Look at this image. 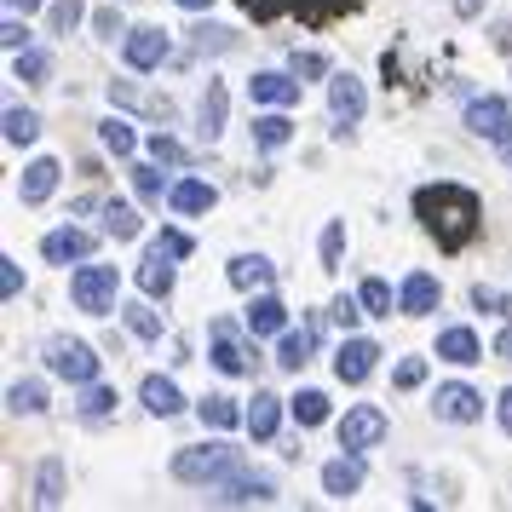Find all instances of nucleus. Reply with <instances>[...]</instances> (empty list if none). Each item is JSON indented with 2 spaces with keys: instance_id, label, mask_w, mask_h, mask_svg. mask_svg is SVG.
Returning a JSON list of instances; mask_svg holds the SVG:
<instances>
[{
  "instance_id": "obj_56",
  "label": "nucleus",
  "mask_w": 512,
  "mask_h": 512,
  "mask_svg": "<svg viewBox=\"0 0 512 512\" xmlns=\"http://www.w3.org/2000/svg\"><path fill=\"white\" fill-rule=\"evenodd\" d=\"M35 6H41V0H6V12H24V18L35 12Z\"/></svg>"
},
{
  "instance_id": "obj_45",
  "label": "nucleus",
  "mask_w": 512,
  "mask_h": 512,
  "mask_svg": "<svg viewBox=\"0 0 512 512\" xmlns=\"http://www.w3.org/2000/svg\"><path fill=\"white\" fill-rule=\"evenodd\" d=\"M288 70L300 75V81H317V75H328V58H323V52H294V58H288Z\"/></svg>"
},
{
  "instance_id": "obj_2",
  "label": "nucleus",
  "mask_w": 512,
  "mask_h": 512,
  "mask_svg": "<svg viewBox=\"0 0 512 512\" xmlns=\"http://www.w3.org/2000/svg\"><path fill=\"white\" fill-rule=\"evenodd\" d=\"M254 24H277V18H300L305 29H328L334 18H346L363 0H236Z\"/></svg>"
},
{
  "instance_id": "obj_48",
  "label": "nucleus",
  "mask_w": 512,
  "mask_h": 512,
  "mask_svg": "<svg viewBox=\"0 0 512 512\" xmlns=\"http://www.w3.org/2000/svg\"><path fill=\"white\" fill-rule=\"evenodd\" d=\"M133 190H139L144 202H162V173L156 167H133Z\"/></svg>"
},
{
  "instance_id": "obj_30",
  "label": "nucleus",
  "mask_w": 512,
  "mask_h": 512,
  "mask_svg": "<svg viewBox=\"0 0 512 512\" xmlns=\"http://www.w3.org/2000/svg\"><path fill=\"white\" fill-rule=\"evenodd\" d=\"M35 507H64V461L52 455L41 461V484H35Z\"/></svg>"
},
{
  "instance_id": "obj_59",
  "label": "nucleus",
  "mask_w": 512,
  "mask_h": 512,
  "mask_svg": "<svg viewBox=\"0 0 512 512\" xmlns=\"http://www.w3.org/2000/svg\"><path fill=\"white\" fill-rule=\"evenodd\" d=\"M507 162H512V144H507Z\"/></svg>"
},
{
  "instance_id": "obj_4",
  "label": "nucleus",
  "mask_w": 512,
  "mask_h": 512,
  "mask_svg": "<svg viewBox=\"0 0 512 512\" xmlns=\"http://www.w3.org/2000/svg\"><path fill=\"white\" fill-rule=\"evenodd\" d=\"M116 288H121L116 265H81L70 277V300H75V311L104 317V311H116Z\"/></svg>"
},
{
  "instance_id": "obj_33",
  "label": "nucleus",
  "mask_w": 512,
  "mask_h": 512,
  "mask_svg": "<svg viewBox=\"0 0 512 512\" xmlns=\"http://www.w3.org/2000/svg\"><path fill=\"white\" fill-rule=\"evenodd\" d=\"M35 139H41V116L24 110V104H12L6 110V144H35Z\"/></svg>"
},
{
  "instance_id": "obj_55",
  "label": "nucleus",
  "mask_w": 512,
  "mask_h": 512,
  "mask_svg": "<svg viewBox=\"0 0 512 512\" xmlns=\"http://www.w3.org/2000/svg\"><path fill=\"white\" fill-rule=\"evenodd\" d=\"M501 426H507V432H512V386H507V392H501Z\"/></svg>"
},
{
  "instance_id": "obj_28",
  "label": "nucleus",
  "mask_w": 512,
  "mask_h": 512,
  "mask_svg": "<svg viewBox=\"0 0 512 512\" xmlns=\"http://www.w3.org/2000/svg\"><path fill=\"white\" fill-rule=\"evenodd\" d=\"M110 104H133V110H150L156 121H173V98H144L133 81H110Z\"/></svg>"
},
{
  "instance_id": "obj_34",
  "label": "nucleus",
  "mask_w": 512,
  "mask_h": 512,
  "mask_svg": "<svg viewBox=\"0 0 512 512\" xmlns=\"http://www.w3.org/2000/svg\"><path fill=\"white\" fill-rule=\"evenodd\" d=\"M104 231L116 236V242H133L144 225H139V213L127 208V202H104Z\"/></svg>"
},
{
  "instance_id": "obj_20",
  "label": "nucleus",
  "mask_w": 512,
  "mask_h": 512,
  "mask_svg": "<svg viewBox=\"0 0 512 512\" xmlns=\"http://www.w3.org/2000/svg\"><path fill=\"white\" fill-rule=\"evenodd\" d=\"M242 323H248V334H282V323H288V311H282L277 294H265L259 288V300L242 311Z\"/></svg>"
},
{
  "instance_id": "obj_46",
  "label": "nucleus",
  "mask_w": 512,
  "mask_h": 512,
  "mask_svg": "<svg viewBox=\"0 0 512 512\" xmlns=\"http://www.w3.org/2000/svg\"><path fill=\"white\" fill-rule=\"evenodd\" d=\"M81 24V0H52V35H70Z\"/></svg>"
},
{
  "instance_id": "obj_26",
  "label": "nucleus",
  "mask_w": 512,
  "mask_h": 512,
  "mask_svg": "<svg viewBox=\"0 0 512 512\" xmlns=\"http://www.w3.org/2000/svg\"><path fill=\"white\" fill-rule=\"evenodd\" d=\"M277 420H282V397L254 392V409H248V432H254V443L277 438Z\"/></svg>"
},
{
  "instance_id": "obj_3",
  "label": "nucleus",
  "mask_w": 512,
  "mask_h": 512,
  "mask_svg": "<svg viewBox=\"0 0 512 512\" xmlns=\"http://www.w3.org/2000/svg\"><path fill=\"white\" fill-rule=\"evenodd\" d=\"M242 472V449L231 443H202V449H179L173 455V478L179 484H225Z\"/></svg>"
},
{
  "instance_id": "obj_37",
  "label": "nucleus",
  "mask_w": 512,
  "mask_h": 512,
  "mask_svg": "<svg viewBox=\"0 0 512 512\" xmlns=\"http://www.w3.org/2000/svg\"><path fill=\"white\" fill-rule=\"evenodd\" d=\"M190 47H196V52H231L236 35H231V29H219V24H196V29H190Z\"/></svg>"
},
{
  "instance_id": "obj_11",
  "label": "nucleus",
  "mask_w": 512,
  "mask_h": 512,
  "mask_svg": "<svg viewBox=\"0 0 512 512\" xmlns=\"http://www.w3.org/2000/svg\"><path fill=\"white\" fill-rule=\"evenodd\" d=\"M432 409H438V420L472 426V420H484V397L472 392V386H438V397H432Z\"/></svg>"
},
{
  "instance_id": "obj_7",
  "label": "nucleus",
  "mask_w": 512,
  "mask_h": 512,
  "mask_svg": "<svg viewBox=\"0 0 512 512\" xmlns=\"http://www.w3.org/2000/svg\"><path fill=\"white\" fill-rule=\"evenodd\" d=\"M466 127L489 144H512V104L507 98H472L466 104Z\"/></svg>"
},
{
  "instance_id": "obj_6",
  "label": "nucleus",
  "mask_w": 512,
  "mask_h": 512,
  "mask_svg": "<svg viewBox=\"0 0 512 512\" xmlns=\"http://www.w3.org/2000/svg\"><path fill=\"white\" fill-rule=\"evenodd\" d=\"M386 432H392V420H386V409H374V403H357V409H346V420H340V449H374V443H386Z\"/></svg>"
},
{
  "instance_id": "obj_22",
  "label": "nucleus",
  "mask_w": 512,
  "mask_h": 512,
  "mask_svg": "<svg viewBox=\"0 0 512 512\" xmlns=\"http://www.w3.org/2000/svg\"><path fill=\"white\" fill-rule=\"evenodd\" d=\"M196 133H202L208 144L225 133V87H219V81H208V93H202V104H196Z\"/></svg>"
},
{
  "instance_id": "obj_13",
  "label": "nucleus",
  "mask_w": 512,
  "mask_h": 512,
  "mask_svg": "<svg viewBox=\"0 0 512 512\" xmlns=\"http://www.w3.org/2000/svg\"><path fill=\"white\" fill-rule=\"evenodd\" d=\"M374 357H380L374 340H346V346L334 351V374H340L346 386H363V380L374 374Z\"/></svg>"
},
{
  "instance_id": "obj_21",
  "label": "nucleus",
  "mask_w": 512,
  "mask_h": 512,
  "mask_svg": "<svg viewBox=\"0 0 512 512\" xmlns=\"http://www.w3.org/2000/svg\"><path fill=\"white\" fill-rule=\"evenodd\" d=\"M213 363L225 374H254V351L242 340H231V328H213Z\"/></svg>"
},
{
  "instance_id": "obj_49",
  "label": "nucleus",
  "mask_w": 512,
  "mask_h": 512,
  "mask_svg": "<svg viewBox=\"0 0 512 512\" xmlns=\"http://www.w3.org/2000/svg\"><path fill=\"white\" fill-rule=\"evenodd\" d=\"M0 47H6V52H24L29 47V29L18 24V12H6V24H0Z\"/></svg>"
},
{
  "instance_id": "obj_8",
  "label": "nucleus",
  "mask_w": 512,
  "mask_h": 512,
  "mask_svg": "<svg viewBox=\"0 0 512 512\" xmlns=\"http://www.w3.org/2000/svg\"><path fill=\"white\" fill-rule=\"evenodd\" d=\"M213 507H265V501H277V484L271 478H259V472H236L225 484L208 495Z\"/></svg>"
},
{
  "instance_id": "obj_36",
  "label": "nucleus",
  "mask_w": 512,
  "mask_h": 512,
  "mask_svg": "<svg viewBox=\"0 0 512 512\" xmlns=\"http://www.w3.org/2000/svg\"><path fill=\"white\" fill-rule=\"evenodd\" d=\"M116 415V386H87V397H81V420H110Z\"/></svg>"
},
{
  "instance_id": "obj_58",
  "label": "nucleus",
  "mask_w": 512,
  "mask_h": 512,
  "mask_svg": "<svg viewBox=\"0 0 512 512\" xmlns=\"http://www.w3.org/2000/svg\"><path fill=\"white\" fill-rule=\"evenodd\" d=\"M179 6H185V12H202V6H213V0H179Z\"/></svg>"
},
{
  "instance_id": "obj_12",
  "label": "nucleus",
  "mask_w": 512,
  "mask_h": 512,
  "mask_svg": "<svg viewBox=\"0 0 512 512\" xmlns=\"http://www.w3.org/2000/svg\"><path fill=\"white\" fill-rule=\"evenodd\" d=\"M127 64L133 70H162V58H167V29H127Z\"/></svg>"
},
{
  "instance_id": "obj_32",
  "label": "nucleus",
  "mask_w": 512,
  "mask_h": 512,
  "mask_svg": "<svg viewBox=\"0 0 512 512\" xmlns=\"http://www.w3.org/2000/svg\"><path fill=\"white\" fill-rule=\"evenodd\" d=\"M12 75L18 81H29V87H47V75H52V58L47 52H12Z\"/></svg>"
},
{
  "instance_id": "obj_18",
  "label": "nucleus",
  "mask_w": 512,
  "mask_h": 512,
  "mask_svg": "<svg viewBox=\"0 0 512 512\" xmlns=\"http://www.w3.org/2000/svg\"><path fill=\"white\" fill-rule=\"evenodd\" d=\"M438 357L443 363H484V346H478V334H472V328H443L438 334Z\"/></svg>"
},
{
  "instance_id": "obj_24",
  "label": "nucleus",
  "mask_w": 512,
  "mask_h": 512,
  "mask_svg": "<svg viewBox=\"0 0 512 512\" xmlns=\"http://www.w3.org/2000/svg\"><path fill=\"white\" fill-rule=\"evenodd\" d=\"M167 202H173V213H208L219 202V190L202 185V179H179V185L167 190Z\"/></svg>"
},
{
  "instance_id": "obj_53",
  "label": "nucleus",
  "mask_w": 512,
  "mask_h": 512,
  "mask_svg": "<svg viewBox=\"0 0 512 512\" xmlns=\"http://www.w3.org/2000/svg\"><path fill=\"white\" fill-rule=\"evenodd\" d=\"M93 24H98V35H121V12H116V6H104Z\"/></svg>"
},
{
  "instance_id": "obj_17",
  "label": "nucleus",
  "mask_w": 512,
  "mask_h": 512,
  "mask_svg": "<svg viewBox=\"0 0 512 512\" xmlns=\"http://www.w3.org/2000/svg\"><path fill=\"white\" fill-rule=\"evenodd\" d=\"M52 190H58V162H52V156L29 162V167H24V179H18V196H24V208H41Z\"/></svg>"
},
{
  "instance_id": "obj_29",
  "label": "nucleus",
  "mask_w": 512,
  "mask_h": 512,
  "mask_svg": "<svg viewBox=\"0 0 512 512\" xmlns=\"http://www.w3.org/2000/svg\"><path fill=\"white\" fill-rule=\"evenodd\" d=\"M139 288L150 294V300H167L173 294V259H162V254H150L139 265Z\"/></svg>"
},
{
  "instance_id": "obj_27",
  "label": "nucleus",
  "mask_w": 512,
  "mask_h": 512,
  "mask_svg": "<svg viewBox=\"0 0 512 512\" xmlns=\"http://www.w3.org/2000/svg\"><path fill=\"white\" fill-rule=\"evenodd\" d=\"M202 426L236 432V426H248V409H236V397H202Z\"/></svg>"
},
{
  "instance_id": "obj_23",
  "label": "nucleus",
  "mask_w": 512,
  "mask_h": 512,
  "mask_svg": "<svg viewBox=\"0 0 512 512\" xmlns=\"http://www.w3.org/2000/svg\"><path fill=\"white\" fill-rule=\"evenodd\" d=\"M139 397H144V409H150V415H162V420L185 409V397H179V386H173V380H162V374H150V380L139 386Z\"/></svg>"
},
{
  "instance_id": "obj_25",
  "label": "nucleus",
  "mask_w": 512,
  "mask_h": 512,
  "mask_svg": "<svg viewBox=\"0 0 512 512\" xmlns=\"http://www.w3.org/2000/svg\"><path fill=\"white\" fill-rule=\"evenodd\" d=\"M438 300H443L438 277H426V271H415V277L403 282V311H409V317H426V311H432Z\"/></svg>"
},
{
  "instance_id": "obj_10",
  "label": "nucleus",
  "mask_w": 512,
  "mask_h": 512,
  "mask_svg": "<svg viewBox=\"0 0 512 512\" xmlns=\"http://www.w3.org/2000/svg\"><path fill=\"white\" fill-rule=\"evenodd\" d=\"M363 104H369V98H363V81H357V75H334V81H328V116L340 121V133H346L351 121H363Z\"/></svg>"
},
{
  "instance_id": "obj_42",
  "label": "nucleus",
  "mask_w": 512,
  "mask_h": 512,
  "mask_svg": "<svg viewBox=\"0 0 512 512\" xmlns=\"http://www.w3.org/2000/svg\"><path fill=\"white\" fill-rule=\"evenodd\" d=\"M127 328H133L139 340H162V317H156L150 305H127Z\"/></svg>"
},
{
  "instance_id": "obj_1",
  "label": "nucleus",
  "mask_w": 512,
  "mask_h": 512,
  "mask_svg": "<svg viewBox=\"0 0 512 512\" xmlns=\"http://www.w3.org/2000/svg\"><path fill=\"white\" fill-rule=\"evenodd\" d=\"M415 219L426 225V236L438 242L443 254H461L466 242L484 225V202L466 185H420L415 190Z\"/></svg>"
},
{
  "instance_id": "obj_38",
  "label": "nucleus",
  "mask_w": 512,
  "mask_h": 512,
  "mask_svg": "<svg viewBox=\"0 0 512 512\" xmlns=\"http://www.w3.org/2000/svg\"><path fill=\"white\" fill-rule=\"evenodd\" d=\"M98 139H104V150H110V156H133V144H139V139H133V127H127V121H116V116L98 127Z\"/></svg>"
},
{
  "instance_id": "obj_5",
  "label": "nucleus",
  "mask_w": 512,
  "mask_h": 512,
  "mask_svg": "<svg viewBox=\"0 0 512 512\" xmlns=\"http://www.w3.org/2000/svg\"><path fill=\"white\" fill-rule=\"evenodd\" d=\"M47 369L58 380H70V386H93L98 369H104V357L87 340H47Z\"/></svg>"
},
{
  "instance_id": "obj_43",
  "label": "nucleus",
  "mask_w": 512,
  "mask_h": 512,
  "mask_svg": "<svg viewBox=\"0 0 512 512\" xmlns=\"http://www.w3.org/2000/svg\"><path fill=\"white\" fill-rule=\"evenodd\" d=\"M340 254H346V225L334 219L323 231V271H340Z\"/></svg>"
},
{
  "instance_id": "obj_51",
  "label": "nucleus",
  "mask_w": 512,
  "mask_h": 512,
  "mask_svg": "<svg viewBox=\"0 0 512 512\" xmlns=\"http://www.w3.org/2000/svg\"><path fill=\"white\" fill-rule=\"evenodd\" d=\"M0 288H6V300L24 294V271H18V259H0Z\"/></svg>"
},
{
  "instance_id": "obj_39",
  "label": "nucleus",
  "mask_w": 512,
  "mask_h": 512,
  "mask_svg": "<svg viewBox=\"0 0 512 512\" xmlns=\"http://www.w3.org/2000/svg\"><path fill=\"white\" fill-rule=\"evenodd\" d=\"M288 409H294V420H300V426H323V420H328V397L323 392H300Z\"/></svg>"
},
{
  "instance_id": "obj_35",
  "label": "nucleus",
  "mask_w": 512,
  "mask_h": 512,
  "mask_svg": "<svg viewBox=\"0 0 512 512\" xmlns=\"http://www.w3.org/2000/svg\"><path fill=\"white\" fill-rule=\"evenodd\" d=\"M254 139L265 144V150H282V144L294 139V121L288 116H254Z\"/></svg>"
},
{
  "instance_id": "obj_31",
  "label": "nucleus",
  "mask_w": 512,
  "mask_h": 512,
  "mask_svg": "<svg viewBox=\"0 0 512 512\" xmlns=\"http://www.w3.org/2000/svg\"><path fill=\"white\" fill-rule=\"evenodd\" d=\"M6 409H12V415H41V409H47V386H41V380H18V386L6 392Z\"/></svg>"
},
{
  "instance_id": "obj_44",
  "label": "nucleus",
  "mask_w": 512,
  "mask_h": 512,
  "mask_svg": "<svg viewBox=\"0 0 512 512\" xmlns=\"http://www.w3.org/2000/svg\"><path fill=\"white\" fill-rule=\"evenodd\" d=\"M420 380H426V357H403V363H397V374H392L397 392H415Z\"/></svg>"
},
{
  "instance_id": "obj_19",
  "label": "nucleus",
  "mask_w": 512,
  "mask_h": 512,
  "mask_svg": "<svg viewBox=\"0 0 512 512\" xmlns=\"http://www.w3.org/2000/svg\"><path fill=\"white\" fill-rule=\"evenodd\" d=\"M271 282H277V265H271V259H259V254L231 259V288L254 294V288H271Z\"/></svg>"
},
{
  "instance_id": "obj_40",
  "label": "nucleus",
  "mask_w": 512,
  "mask_h": 512,
  "mask_svg": "<svg viewBox=\"0 0 512 512\" xmlns=\"http://www.w3.org/2000/svg\"><path fill=\"white\" fill-rule=\"evenodd\" d=\"M357 300H363V311H369V317H392V288H386L380 277L363 282V288H357Z\"/></svg>"
},
{
  "instance_id": "obj_52",
  "label": "nucleus",
  "mask_w": 512,
  "mask_h": 512,
  "mask_svg": "<svg viewBox=\"0 0 512 512\" xmlns=\"http://www.w3.org/2000/svg\"><path fill=\"white\" fill-rule=\"evenodd\" d=\"M357 305H363V300H346V294H340L328 311H334V323H340V328H357V317H369V311H357Z\"/></svg>"
},
{
  "instance_id": "obj_57",
  "label": "nucleus",
  "mask_w": 512,
  "mask_h": 512,
  "mask_svg": "<svg viewBox=\"0 0 512 512\" xmlns=\"http://www.w3.org/2000/svg\"><path fill=\"white\" fill-rule=\"evenodd\" d=\"M455 12H461V18H472V12H478V0H455Z\"/></svg>"
},
{
  "instance_id": "obj_50",
  "label": "nucleus",
  "mask_w": 512,
  "mask_h": 512,
  "mask_svg": "<svg viewBox=\"0 0 512 512\" xmlns=\"http://www.w3.org/2000/svg\"><path fill=\"white\" fill-rule=\"evenodd\" d=\"M472 305H478V311H489V317H501V311H507V294L478 282V288H472Z\"/></svg>"
},
{
  "instance_id": "obj_54",
  "label": "nucleus",
  "mask_w": 512,
  "mask_h": 512,
  "mask_svg": "<svg viewBox=\"0 0 512 512\" xmlns=\"http://www.w3.org/2000/svg\"><path fill=\"white\" fill-rule=\"evenodd\" d=\"M495 357H501V363H512V328H501V340H495Z\"/></svg>"
},
{
  "instance_id": "obj_15",
  "label": "nucleus",
  "mask_w": 512,
  "mask_h": 512,
  "mask_svg": "<svg viewBox=\"0 0 512 512\" xmlns=\"http://www.w3.org/2000/svg\"><path fill=\"white\" fill-rule=\"evenodd\" d=\"M41 254H47L52 265H70V259H93V236L75 231V225H64V231H47V236H41Z\"/></svg>"
},
{
  "instance_id": "obj_14",
  "label": "nucleus",
  "mask_w": 512,
  "mask_h": 512,
  "mask_svg": "<svg viewBox=\"0 0 512 512\" xmlns=\"http://www.w3.org/2000/svg\"><path fill=\"white\" fill-rule=\"evenodd\" d=\"M323 489L334 495V501H346V495H357V489H363V455H357V449H346V455H334V461L323 466Z\"/></svg>"
},
{
  "instance_id": "obj_16",
  "label": "nucleus",
  "mask_w": 512,
  "mask_h": 512,
  "mask_svg": "<svg viewBox=\"0 0 512 512\" xmlns=\"http://www.w3.org/2000/svg\"><path fill=\"white\" fill-rule=\"evenodd\" d=\"M311 351H317V317H311V323H300V328H288V334H282V346H277V363L288 374H300L305 363H311Z\"/></svg>"
},
{
  "instance_id": "obj_41",
  "label": "nucleus",
  "mask_w": 512,
  "mask_h": 512,
  "mask_svg": "<svg viewBox=\"0 0 512 512\" xmlns=\"http://www.w3.org/2000/svg\"><path fill=\"white\" fill-rule=\"evenodd\" d=\"M150 254H162V259H190V254H196V242H190L185 231H162V236H150Z\"/></svg>"
},
{
  "instance_id": "obj_47",
  "label": "nucleus",
  "mask_w": 512,
  "mask_h": 512,
  "mask_svg": "<svg viewBox=\"0 0 512 512\" xmlns=\"http://www.w3.org/2000/svg\"><path fill=\"white\" fill-rule=\"evenodd\" d=\"M150 156H156V162H173V167L190 162V150L179 139H167V133H156V139H150Z\"/></svg>"
},
{
  "instance_id": "obj_9",
  "label": "nucleus",
  "mask_w": 512,
  "mask_h": 512,
  "mask_svg": "<svg viewBox=\"0 0 512 512\" xmlns=\"http://www.w3.org/2000/svg\"><path fill=\"white\" fill-rule=\"evenodd\" d=\"M248 98H254V104H271V110H294V104H300V75L259 70L254 81H248Z\"/></svg>"
}]
</instances>
